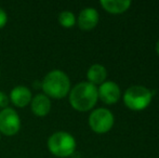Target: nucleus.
Masks as SVG:
<instances>
[{"instance_id":"obj_2","label":"nucleus","mask_w":159,"mask_h":158,"mask_svg":"<svg viewBox=\"0 0 159 158\" xmlns=\"http://www.w3.org/2000/svg\"><path fill=\"white\" fill-rule=\"evenodd\" d=\"M43 93L52 99H63L70 91V80L66 73L60 70L49 72L41 80Z\"/></svg>"},{"instance_id":"obj_4","label":"nucleus","mask_w":159,"mask_h":158,"mask_svg":"<svg viewBox=\"0 0 159 158\" xmlns=\"http://www.w3.org/2000/svg\"><path fill=\"white\" fill-rule=\"evenodd\" d=\"M153 93L143 86H131L124 94V102L132 111H142L151 104Z\"/></svg>"},{"instance_id":"obj_6","label":"nucleus","mask_w":159,"mask_h":158,"mask_svg":"<svg viewBox=\"0 0 159 158\" xmlns=\"http://www.w3.org/2000/svg\"><path fill=\"white\" fill-rule=\"evenodd\" d=\"M21 129V118L16 111L7 107L0 111V134L7 137L15 135Z\"/></svg>"},{"instance_id":"obj_3","label":"nucleus","mask_w":159,"mask_h":158,"mask_svg":"<svg viewBox=\"0 0 159 158\" xmlns=\"http://www.w3.org/2000/svg\"><path fill=\"white\" fill-rule=\"evenodd\" d=\"M47 144L51 154L60 158L73 156L76 151L75 138L65 131H57L51 134Z\"/></svg>"},{"instance_id":"obj_1","label":"nucleus","mask_w":159,"mask_h":158,"mask_svg":"<svg viewBox=\"0 0 159 158\" xmlns=\"http://www.w3.org/2000/svg\"><path fill=\"white\" fill-rule=\"evenodd\" d=\"M71 107L78 112H88L98 102V88L88 81H82L71 88L68 93Z\"/></svg>"},{"instance_id":"obj_7","label":"nucleus","mask_w":159,"mask_h":158,"mask_svg":"<svg viewBox=\"0 0 159 158\" xmlns=\"http://www.w3.org/2000/svg\"><path fill=\"white\" fill-rule=\"evenodd\" d=\"M98 95L105 104H115L120 97L119 86L114 81H104L98 88Z\"/></svg>"},{"instance_id":"obj_5","label":"nucleus","mask_w":159,"mask_h":158,"mask_svg":"<svg viewBox=\"0 0 159 158\" xmlns=\"http://www.w3.org/2000/svg\"><path fill=\"white\" fill-rule=\"evenodd\" d=\"M89 126L96 133H106L114 126V115L107 108H96L89 116Z\"/></svg>"},{"instance_id":"obj_13","label":"nucleus","mask_w":159,"mask_h":158,"mask_svg":"<svg viewBox=\"0 0 159 158\" xmlns=\"http://www.w3.org/2000/svg\"><path fill=\"white\" fill-rule=\"evenodd\" d=\"M57 19L59 23L65 28H71L76 24V16L70 11H62Z\"/></svg>"},{"instance_id":"obj_8","label":"nucleus","mask_w":159,"mask_h":158,"mask_svg":"<svg viewBox=\"0 0 159 158\" xmlns=\"http://www.w3.org/2000/svg\"><path fill=\"white\" fill-rule=\"evenodd\" d=\"M10 101L12 104H14L16 107H25L28 104H30L33 99V95L30 90L25 86H16L11 90L10 97H9Z\"/></svg>"},{"instance_id":"obj_17","label":"nucleus","mask_w":159,"mask_h":158,"mask_svg":"<svg viewBox=\"0 0 159 158\" xmlns=\"http://www.w3.org/2000/svg\"><path fill=\"white\" fill-rule=\"evenodd\" d=\"M0 140H1V134H0Z\"/></svg>"},{"instance_id":"obj_14","label":"nucleus","mask_w":159,"mask_h":158,"mask_svg":"<svg viewBox=\"0 0 159 158\" xmlns=\"http://www.w3.org/2000/svg\"><path fill=\"white\" fill-rule=\"evenodd\" d=\"M9 103H10L9 95L3 91H0V110H4V108L9 107Z\"/></svg>"},{"instance_id":"obj_11","label":"nucleus","mask_w":159,"mask_h":158,"mask_svg":"<svg viewBox=\"0 0 159 158\" xmlns=\"http://www.w3.org/2000/svg\"><path fill=\"white\" fill-rule=\"evenodd\" d=\"M101 6L109 13L119 14L127 11L131 6L130 0H101Z\"/></svg>"},{"instance_id":"obj_9","label":"nucleus","mask_w":159,"mask_h":158,"mask_svg":"<svg viewBox=\"0 0 159 158\" xmlns=\"http://www.w3.org/2000/svg\"><path fill=\"white\" fill-rule=\"evenodd\" d=\"M79 27L84 30L93 29L98 23V12L94 8H84L80 11L77 19Z\"/></svg>"},{"instance_id":"obj_16","label":"nucleus","mask_w":159,"mask_h":158,"mask_svg":"<svg viewBox=\"0 0 159 158\" xmlns=\"http://www.w3.org/2000/svg\"><path fill=\"white\" fill-rule=\"evenodd\" d=\"M156 52H157L159 55V40L157 41V43H156Z\"/></svg>"},{"instance_id":"obj_15","label":"nucleus","mask_w":159,"mask_h":158,"mask_svg":"<svg viewBox=\"0 0 159 158\" xmlns=\"http://www.w3.org/2000/svg\"><path fill=\"white\" fill-rule=\"evenodd\" d=\"M7 23H8V15L6 11L0 7V28H3Z\"/></svg>"},{"instance_id":"obj_10","label":"nucleus","mask_w":159,"mask_h":158,"mask_svg":"<svg viewBox=\"0 0 159 158\" xmlns=\"http://www.w3.org/2000/svg\"><path fill=\"white\" fill-rule=\"evenodd\" d=\"M30 108L34 115L38 117H44L51 111V100L44 93L35 95L30 102Z\"/></svg>"},{"instance_id":"obj_12","label":"nucleus","mask_w":159,"mask_h":158,"mask_svg":"<svg viewBox=\"0 0 159 158\" xmlns=\"http://www.w3.org/2000/svg\"><path fill=\"white\" fill-rule=\"evenodd\" d=\"M107 77L106 68L101 64H93L90 66L87 73V78H88V82L92 84H102L105 81Z\"/></svg>"}]
</instances>
